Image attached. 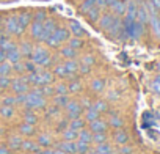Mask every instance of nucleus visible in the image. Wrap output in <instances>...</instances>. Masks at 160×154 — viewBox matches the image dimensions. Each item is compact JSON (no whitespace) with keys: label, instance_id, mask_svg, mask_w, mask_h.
I'll use <instances>...</instances> for the list:
<instances>
[{"label":"nucleus","instance_id":"nucleus-1","mask_svg":"<svg viewBox=\"0 0 160 154\" xmlns=\"http://www.w3.org/2000/svg\"><path fill=\"white\" fill-rule=\"evenodd\" d=\"M152 27H154V32H155V35L157 36H160V21L158 19H152Z\"/></svg>","mask_w":160,"mask_h":154},{"label":"nucleus","instance_id":"nucleus-2","mask_svg":"<svg viewBox=\"0 0 160 154\" xmlns=\"http://www.w3.org/2000/svg\"><path fill=\"white\" fill-rule=\"evenodd\" d=\"M154 5H155V7H158V8H160V0H154Z\"/></svg>","mask_w":160,"mask_h":154}]
</instances>
